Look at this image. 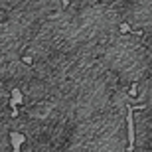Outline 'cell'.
<instances>
[{
    "instance_id": "7a4b0ae2",
    "label": "cell",
    "mask_w": 152,
    "mask_h": 152,
    "mask_svg": "<svg viewBox=\"0 0 152 152\" xmlns=\"http://www.w3.org/2000/svg\"><path fill=\"white\" fill-rule=\"evenodd\" d=\"M22 103H24V95H22V91H20V89H12V99H10L12 117H16V115H18L16 107H18V105H22Z\"/></svg>"
},
{
    "instance_id": "277c9868",
    "label": "cell",
    "mask_w": 152,
    "mask_h": 152,
    "mask_svg": "<svg viewBox=\"0 0 152 152\" xmlns=\"http://www.w3.org/2000/svg\"><path fill=\"white\" fill-rule=\"evenodd\" d=\"M121 32H123V34H129V32H130V26L126 22H123V24H121Z\"/></svg>"
},
{
    "instance_id": "5b68a950",
    "label": "cell",
    "mask_w": 152,
    "mask_h": 152,
    "mask_svg": "<svg viewBox=\"0 0 152 152\" xmlns=\"http://www.w3.org/2000/svg\"><path fill=\"white\" fill-rule=\"evenodd\" d=\"M136 87H138V85H136V83H132V87H130V93H129L130 97H136Z\"/></svg>"
},
{
    "instance_id": "6da1fadb",
    "label": "cell",
    "mask_w": 152,
    "mask_h": 152,
    "mask_svg": "<svg viewBox=\"0 0 152 152\" xmlns=\"http://www.w3.org/2000/svg\"><path fill=\"white\" fill-rule=\"evenodd\" d=\"M126 132H129V146L126 150H134V121H132V109H129L126 115Z\"/></svg>"
},
{
    "instance_id": "3957f363",
    "label": "cell",
    "mask_w": 152,
    "mask_h": 152,
    "mask_svg": "<svg viewBox=\"0 0 152 152\" xmlns=\"http://www.w3.org/2000/svg\"><path fill=\"white\" fill-rule=\"evenodd\" d=\"M10 140H12V152H20L22 142H26V136L20 134V132H12V134H10Z\"/></svg>"
}]
</instances>
